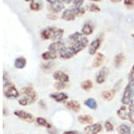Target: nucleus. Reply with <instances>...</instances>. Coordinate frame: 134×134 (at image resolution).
Listing matches in <instances>:
<instances>
[{"label": "nucleus", "mask_w": 134, "mask_h": 134, "mask_svg": "<svg viewBox=\"0 0 134 134\" xmlns=\"http://www.w3.org/2000/svg\"><path fill=\"white\" fill-rule=\"evenodd\" d=\"M69 43H70L69 46L72 47L77 51V53H79L88 47V39L81 32H76L69 36Z\"/></svg>", "instance_id": "1"}, {"label": "nucleus", "mask_w": 134, "mask_h": 134, "mask_svg": "<svg viewBox=\"0 0 134 134\" xmlns=\"http://www.w3.org/2000/svg\"><path fill=\"white\" fill-rule=\"evenodd\" d=\"M4 96L7 99H16L19 98L21 93L18 91L15 85L9 80L4 82Z\"/></svg>", "instance_id": "2"}, {"label": "nucleus", "mask_w": 134, "mask_h": 134, "mask_svg": "<svg viewBox=\"0 0 134 134\" xmlns=\"http://www.w3.org/2000/svg\"><path fill=\"white\" fill-rule=\"evenodd\" d=\"M133 98H134V86L127 84L124 88L121 102H122L124 105H129L131 102H133Z\"/></svg>", "instance_id": "3"}, {"label": "nucleus", "mask_w": 134, "mask_h": 134, "mask_svg": "<svg viewBox=\"0 0 134 134\" xmlns=\"http://www.w3.org/2000/svg\"><path fill=\"white\" fill-rule=\"evenodd\" d=\"M14 114L18 119L27 122V123H33L36 121V118L33 114H31L29 112L23 111V110H15L14 112Z\"/></svg>", "instance_id": "4"}, {"label": "nucleus", "mask_w": 134, "mask_h": 134, "mask_svg": "<svg viewBox=\"0 0 134 134\" xmlns=\"http://www.w3.org/2000/svg\"><path fill=\"white\" fill-rule=\"evenodd\" d=\"M103 126L99 122H96V123H91L90 125H87L84 127L83 133L84 134H98L102 131Z\"/></svg>", "instance_id": "5"}, {"label": "nucleus", "mask_w": 134, "mask_h": 134, "mask_svg": "<svg viewBox=\"0 0 134 134\" xmlns=\"http://www.w3.org/2000/svg\"><path fill=\"white\" fill-rule=\"evenodd\" d=\"M77 51H75L72 47L71 46H68V47H65L58 53L59 55V58L62 59H72V57H74L75 55H77Z\"/></svg>", "instance_id": "6"}, {"label": "nucleus", "mask_w": 134, "mask_h": 134, "mask_svg": "<svg viewBox=\"0 0 134 134\" xmlns=\"http://www.w3.org/2000/svg\"><path fill=\"white\" fill-rule=\"evenodd\" d=\"M109 74V68L107 67H104L98 71V73L97 74L96 77V82L98 85H102L105 82V80L107 79Z\"/></svg>", "instance_id": "7"}, {"label": "nucleus", "mask_w": 134, "mask_h": 134, "mask_svg": "<svg viewBox=\"0 0 134 134\" xmlns=\"http://www.w3.org/2000/svg\"><path fill=\"white\" fill-rule=\"evenodd\" d=\"M49 97L57 103H64L68 100L69 96L64 92H55L49 94Z\"/></svg>", "instance_id": "8"}, {"label": "nucleus", "mask_w": 134, "mask_h": 134, "mask_svg": "<svg viewBox=\"0 0 134 134\" xmlns=\"http://www.w3.org/2000/svg\"><path fill=\"white\" fill-rule=\"evenodd\" d=\"M101 42H102V38L98 37L90 43V45H88V53H90V55H96L98 53L97 51L100 48Z\"/></svg>", "instance_id": "9"}, {"label": "nucleus", "mask_w": 134, "mask_h": 134, "mask_svg": "<svg viewBox=\"0 0 134 134\" xmlns=\"http://www.w3.org/2000/svg\"><path fill=\"white\" fill-rule=\"evenodd\" d=\"M64 106L69 111L73 112V113H80L81 109V105L76 100H68L64 103Z\"/></svg>", "instance_id": "10"}, {"label": "nucleus", "mask_w": 134, "mask_h": 134, "mask_svg": "<svg viewBox=\"0 0 134 134\" xmlns=\"http://www.w3.org/2000/svg\"><path fill=\"white\" fill-rule=\"evenodd\" d=\"M53 78L55 81L63 82V83H68L70 81L69 75H67L65 72H64L62 70H55L53 73Z\"/></svg>", "instance_id": "11"}, {"label": "nucleus", "mask_w": 134, "mask_h": 134, "mask_svg": "<svg viewBox=\"0 0 134 134\" xmlns=\"http://www.w3.org/2000/svg\"><path fill=\"white\" fill-rule=\"evenodd\" d=\"M55 28L57 27H47V28H45V29H43L42 31L40 32V38L44 41L52 40Z\"/></svg>", "instance_id": "12"}, {"label": "nucleus", "mask_w": 134, "mask_h": 134, "mask_svg": "<svg viewBox=\"0 0 134 134\" xmlns=\"http://www.w3.org/2000/svg\"><path fill=\"white\" fill-rule=\"evenodd\" d=\"M20 93L21 96H31V97H33V98L38 99V94H37V92L35 91V89H34V87L32 86H23L21 89Z\"/></svg>", "instance_id": "13"}, {"label": "nucleus", "mask_w": 134, "mask_h": 134, "mask_svg": "<svg viewBox=\"0 0 134 134\" xmlns=\"http://www.w3.org/2000/svg\"><path fill=\"white\" fill-rule=\"evenodd\" d=\"M65 44L64 42H61V41H58V42H53L52 43H50L48 46V51H51L53 52L58 54L60 51H62L64 48H65Z\"/></svg>", "instance_id": "14"}, {"label": "nucleus", "mask_w": 134, "mask_h": 134, "mask_svg": "<svg viewBox=\"0 0 134 134\" xmlns=\"http://www.w3.org/2000/svg\"><path fill=\"white\" fill-rule=\"evenodd\" d=\"M118 118L121 119L122 121H129V110L127 105H122L119 109L116 111Z\"/></svg>", "instance_id": "15"}, {"label": "nucleus", "mask_w": 134, "mask_h": 134, "mask_svg": "<svg viewBox=\"0 0 134 134\" xmlns=\"http://www.w3.org/2000/svg\"><path fill=\"white\" fill-rule=\"evenodd\" d=\"M37 101H38L37 98H33V97L28 96H21L18 99L19 105H21V106H28V105H32V103H35Z\"/></svg>", "instance_id": "16"}, {"label": "nucleus", "mask_w": 134, "mask_h": 134, "mask_svg": "<svg viewBox=\"0 0 134 134\" xmlns=\"http://www.w3.org/2000/svg\"><path fill=\"white\" fill-rule=\"evenodd\" d=\"M105 60V57L103 53L101 52H98L96 54L94 58V60H93V63H92V67L95 68H100L101 66L104 64Z\"/></svg>", "instance_id": "17"}, {"label": "nucleus", "mask_w": 134, "mask_h": 134, "mask_svg": "<svg viewBox=\"0 0 134 134\" xmlns=\"http://www.w3.org/2000/svg\"><path fill=\"white\" fill-rule=\"evenodd\" d=\"M77 121L79 123L87 126L93 123V117L90 114H80L77 117Z\"/></svg>", "instance_id": "18"}, {"label": "nucleus", "mask_w": 134, "mask_h": 134, "mask_svg": "<svg viewBox=\"0 0 134 134\" xmlns=\"http://www.w3.org/2000/svg\"><path fill=\"white\" fill-rule=\"evenodd\" d=\"M115 94H116V89H114V88L111 90H105L101 94V97H102L103 100L107 101V102H110V101H112L114 98Z\"/></svg>", "instance_id": "19"}, {"label": "nucleus", "mask_w": 134, "mask_h": 134, "mask_svg": "<svg viewBox=\"0 0 134 134\" xmlns=\"http://www.w3.org/2000/svg\"><path fill=\"white\" fill-rule=\"evenodd\" d=\"M126 60V58H125L124 53H118L117 55H115L114 59V65L115 68H120L122 67V65Z\"/></svg>", "instance_id": "20"}, {"label": "nucleus", "mask_w": 134, "mask_h": 134, "mask_svg": "<svg viewBox=\"0 0 134 134\" xmlns=\"http://www.w3.org/2000/svg\"><path fill=\"white\" fill-rule=\"evenodd\" d=\"M117 131L119 134H131L132 129H131V126L130 124L124 122V123H121L117 127Z\"/></svg>", "instance_id": "21"}, {"label": "nucleus", "mask_w": 134, "mask_h": 134, "mask_svg": "<svg viewBox=\"0 0 134 134\" xmlns=\"http://www.w3.org/2000/svg\"><path fill=\"white\" fill-rule=\"evenodd\" d=\"M94 32V25H93L92 23H86L85 24L83 25V27L81 28V33L85 36H88L91 35Z\"/></svg>", "instance_id": "22"}, {"label": "nucleus", "mask_w": 134, "mask_h": 134, "mask_svg": "<svg viewBox=\"0 0 134 134\" xmlns=\"http://www.w3.org/2000/svg\"><path fill=\"white\" fill-rule=\"evenodd\" d=\"M50 9L52 13H55L57 14V13L61 12L62 10L64 9V5L61 0H57L55 3L50 5Z\"/></svg>", "instance_id": "23"}, {"label": "nucleus", "mask_w": 134, "mask_h": 134, "mask_svg": "<svg viewBox=\"0 0 134 134\" xmlns=\"http://www.w3.org/2000/svg\"><path fill=\"white\" fill-rule=\"evenodd\" d=\"M75 14L72 12V9H65L63 12L62 14V19L64 21H68V22H72L75 19Z\"/></svg>", "instance_id": "24"}, {"label": "nucleus", "mask_w": 134, "mask_h": 134, "mask_svg": "<svg viewBox=\"0 0 134 134\" xmlns=\"http://www.w3.org/2000/svg\"><path fill=\"white\" fill-rule=\"evenodd\" d=\"M57 55L58 54L53 52V51H47L41 54V58H42V59L45 60V61H52V60L57 59V57H58Z\"/></svg>", "instance_id": "25"}, {"label": "nucleus", "mask_w": 134, "mask_h": 134, "mask_svg": "<svg viewBox=\"0 0 134 134\" xmlns=\"http://www.w3.org/2000/svg\"><path fill=\"white\" fill-rule=\"evenodd\" d=\"M27 65V59L24 57H18L14 60V68L17 70H23Z\"/></svg>", "instance_id": "26"}, {"label": "nucleus", "mask_w": 134, "mask_h": 134, "mask_svg": "<svg viewBox=\"0 0 134 134\" xmlns=\"http://www.w3.org/2000/svg\"><path fill=\"white\" fill-rule=\"evenodd\" d=\"M36 123L38 125V126H40V127H43V128H46V129H51L52 127V125L50 122H47V119H45L44 117H37L36 118Z\"/></svg>", "instance_id": "27"}, {"label": "nucleus", "mask_w": 134, "mask_h": 134, "mask_svg": "<svg viewBox=\"0 0 134 134\" xmlns=\"http://www.w3.org/2000/svg\"><path fill=\"white\" fill-rule=\"evenodd\" d=\"M83 105L90 110H96L98 108V103L94 98H88L84 101Z\"/></svg>", "instance_id": "28"}, {"label": "nucleus", "mask_w": 134, "mask_h": 134, "mask_svg": "<svg viewBox=\"0 0 134 134\" xmlns=\"http://www.w3.org/2000/svg\"><path fill=\"white\" fill-rule=\"evenodd\" d=\"M64 31L62 28H55L53 38H52V41H53V42H58V41H60L63 38V36H64Z\"/></svg>", "instance_id": "29"}, {"label": "nucleus", "mask_w": 134, "mask_h": 134, "mask_svg": "<svg viewBox=\"0 0 134 134\" xmlns=\"http://www.w3.org/2000/svg\"><path fill=\"white\" fill-rule=\"evenodd\" d=\"M93 86H94V84H93V82L91 80H90V79H87V80H84L82 83H81V87L82 88L84 91L88 92L90 91V90H91L93 88Z\"/></svg>", "instance_id": "30"}, {"label": "nucleus", "mask_w": 134, "mask_h": 134, "mask_svg": "<svg viewBox=\"0 0 134 134\" xmlns=\"http://www.w3.org/2000/svg\"><path fill=\"white\" fill-rule=\"evenodd\" d=\"M66 87H67V83H63V82H58V81H55L54 83V88L58 92L63 91Z\"/></svg>", "instance_id": "31"}, {"label": "nucleus", "mask_w": 134, "mask_h": 134, "mask_svg": "<svg viewBox=\"0 0 134 134\" xmlns=\"http://www.w3.org/2000/svg\"><path fill=\"white\" fill-rule=\"evenodd\" d=\"M129 110V121L132 123L134 122V101L128 105Z\"/></svg>", "instance_id": "32"}, {"label": "nucleus", "mask_w": 134, "mask_h": 134, "mask_svg": "<svg viewBox=\"0 0 134 134\" xmlns=\"http://www.w3.org/2000/svg\"><path fill=\"white\" fill-rule=\"evenodd\" d=\"M72 10V12L74 13L75 16H82L84 14H85V9L82 7H75L73 6L72 8H71Z\"/></svg>", "instance_id": "33"}, {"label": "nucleus", "mask_w": 134, "mask_h": 134, "mask_svg": "<svg viewBox=\"0 0 134 134\" xmlns=\"http://www.w3.org/2000/svg\"><path fill=\"white\" fill-rule=\"evenodd\" d=\"M104 128H105V130L107 131V132H111V131H114V123L111 122V121H109V120L105 121V123H104Z\"/></svg>", "instance_id": "34"}, {"label": "nucleus", "mask_w": 134, "mask_h": 134, "mask_svg": "<svg viewBox=\"0 0 134 134\" xmlns=\"http://www.w3.org/2000/svg\"><path fill=\"white\" fill-rule=\"evenodd\" d=\"M53 66H54V62L47 61V62H43V63H41L40 68H41L43 70H49L53 68Z\"/></svg>", "instance_id": "35"}, {"label": "nucleus", "mask_w": 134, "mask_h": 134, "mask_svg": "<svg viewBox=\"0 0 134 134\" xmlns=\"http://www.w3.org/2000/svg\"><path fill=\"white\" fill-rule=\"evenodd\" d=\"M128 84L134 86V65L131 67V71L128 75Z\"/></svg>", "instance_id": "36"}, {"label": "nucleus", "mask_w": 134, "mask_h": 134, "mask_svg": "<svg viewBox=\"0 0 134 134\" xmlns=\"http://www.w3.org/2000/svg\"><path fill=\"white\" fill-rule=\"evenodd\" d=\"M88 9L91 13L100 12V8H99V6L98 5H96V4H90V6H88Z\"/></svg>", "instance_id": "37"}, {"label": "nucleus", "mask_w": 134, "mask_h": 134, "mask_svg": "<svg viewBox=\"0 0 134 134\" xmlns=\"http://www.w3.org/2000/svg\"><path fill=\"white\" fill-rule=\"evenodd\" d=\"M30 8L32 10V11H38L41 8V4H38L37 2H31V5H30Z\"/></svg>", "instance_id": "38"}, {"label": "nucleus", "mask_w": 134, "mask_h": 134, "mask_svg": "<svg viewBox=\"0 0 134 134\" xmlns=\"http://www.w3.org/2000/svg\"><path fill=\"white\" fill-rule=\"evenodd\" d=\"M73 6L75 7H82L84 0H73Z\"/></svg>", "instance_id": "39"}, {"label": "nucleus", "mask_w": 134, "mask_h": 134, "mask_svg": "<svg viewBox=\"0 0 134 134\" xmlns=\"http://www.w3.org/2000/svg\"><path fill=\"white\" fill-rule=\"evenodd\" d=\"M124 5L128 8H133L134 7V0H124Z\"/></svg>", "instance_id": "40"}, {"label": "nucleus", "mask_w": 134, "mask_h": 134, "mask_svg": "<svg viewBox=\"0 0 134 134\" xmlns=\"http://www.w3.org/2000/svg\"><path fill=\"white\" fill-rule=\"evenodd\" d=\"M47 18L50 19V20H57V16L55 13H49L48 14H47Z\"/></svg>", "instance_id": "41"}, {"label": "nucleus", "mask_w": 134, "mask_h": 134, "mask_svg": "<svg viewBox=\"0 0 134 134\" xmlns=\"http://www.w3.org/2000/svg\"><path fill=\"white\" fill-rule=\"evenodd\" d=\"M47 132H48V134H58V131L55 128L52 127L51 129L47 130Z\"/></svg>", "instance_id": "42"}, {"label": "nucleus", "mask_w": 134, "mask_h": 134, "mask_svg": "<svg viewBox=\"0 0 134 134\" xmlns=\"http://www.w3.org/2000/svg\"><path fill=\"white\" fill-rule=\"evenodd\" d=\"M63 134H81V133L78 131H66Z\"/></svg>", "instance_id": "43"}, {"label": "nucleus", "mask_w": 134, "mask_h": 134, "mask_svg": "<svg viewBox=\"0 0 134 134\" xmlns=\"http://www.w3.org/2000/svg\"><path fill=\"white\" fill-rule=\"evenodd\" d=\"M40 107L42 108V109H46L47 106H46V103H44V101H42V100H40Z\"/></svg>", "instance_id": "44"}, {"label": "nucleus", "mask_w": 134, "mask_h": 134, "mask_svg": "<svg viewBox=\"0 0 134 134\" xmlns=\"http://www.w3.org/2000/svg\"><path fill=\"white\" fill-rule=\"evenodd\" d=\"M3 114H4V116H7L8 114H9V112H8V110H7V108H6V107H4Z\"/></svg>", "instance_id": "45"}, {"label": "nucleus", "mask_w": 134, "mask_h": 134, "mask_svg": "<svg viewBox=\"0 0 134 134\" xmlns=\"http://www.w3.org/2000/svg\"><path fill=\"white\" fill-rule=\"evenodd\" d=\"M61 1L64 4H70V3H72V1H73V0H61Z\"/></svg>", "instance_id": "46"}, {"label": "nucleus", "mask_w": 134, "mask_h": 134, "mask_svg": "<svg viewBox=\"0 0 134 134\" xmlns=\"http://www.w3.org/2000/svg\"><path fill=\"white\" fill-rule=\"evenodd\" d=\"M46 1L47 2V3H49V4H50V5H52V4L55 3V2H57V0H46Z\"/></svg>", "instance_id": "47"}, {"label": "nucleus", "mask_w": 134, "mask_h": 134, "mask_svg": "<svg viewBox=\"0 0 134 134\" xmlns=\"http://www.w3.org/2000/svg\"><path fill=\"white\" fill-rule=\"evenodd\" d=\"M111 2H113V3H119V2H121L122 0H110Z\"/></svg>", "instance_id": "48"}, {"label": "nucleus", "mask_w": 134, "mask_h": 134, "mask_svg": "<svg viewBox=\"0 0 134 134\" xmlns=\"http://www.w3.org/2000/svg\"><path fill=\"white\" fill-rule=\"evenodd\" d=\"M25 1H27V2H31H31H33L34 0H25Z\"/></svg>", "instance_id": "49"}, {"label": "nucleus", "mask_w": 134, "mask_h": 134, "mask_svg": "<svg viewBox=\"0 0 134 134\" xmlns=\"http://www.w3.org/2000/svg\"><path fill=\"white\" fill-rule=\"evenodd\" d=\"M91 1H94V2H99L100 0H91Z\"/></svg>", "instance_id": "50"}, {"label": "nucleus", "mask_w": 134, "mask_h": 134, "mask_svg": "<svg viewBox=\"0 0 134 134\" xmlns=\"http://www.w3.org/2000/svg\"><path fill=\"white\" fill-rule=\"evenodd\" d=\"M131 36H132V38L134 39V32H133V33H132V34H131Z\"/></svg>", "instance_id": "51"}, {"label": "nucleus", "mask_w": 134, "mask_h": 134, "mask_svg": "<svg viewBox=\"0 0 134 134\" xmlns=\"http://www.w3.org/2000/svg\"><path fill=\"white\" fill-rule=\"evenodd\" d=\"M132 126H133V127H134V122H132Z\"/></svg>", "instance_id": "52"}]
</instances>
